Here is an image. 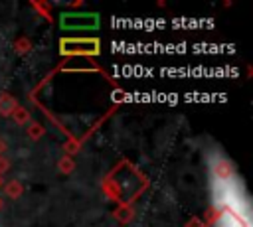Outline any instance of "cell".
Segmentation results:
<instances>
[{"label":"cell","mask_w":253,"mask_h":227,"mask_svg":"<svg viewBox=\"0 0 253 227\" xmlns=\"http://www.w3.org/2000/svg\"><path fill=\"white\" fill-rule=\"evenodd\" d=\"M113 180H115V188H117L115 191L121 195V199H130L140 189V178L128 166H123L119 172H115Z\"/></svg>","instance_id":"cell-1"},{"label":"cell","mask_w":253,"mask_h":227,"mask_svg":"<svg viewBox=\"0 0 253 227\" xmlns=\"http://www.w3.org/2000/svg\"><path fill=\"white\" fill-rule=\"evenodd\" d=\"M97 24H99L97 14H63L61 16V28L71 30V32H75L77 28L93 30V28H97Z\"/></svg>","instance_id":"cell-2"},{"label":"cell","mask_w":253,"mask_h":227,"mask_svg":"<svg viewBox=\"0 0 253 227\" xmlns=\"http://www.w3.org/2000/svg\"><path fill=\"white\" fill-rule=\"evenodd\" d=\"M61 51H65V53H71V51H75V53H83V51H87V53H95L97 51V41H93V39H81V41H73V39H67V41H61Z\"/></svg>","instance_id":"cell-3"}]
</instances>
